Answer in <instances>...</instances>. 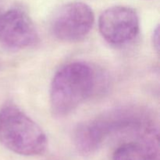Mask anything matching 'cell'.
Returning <instances> with one entry per match:
<instances>
[{
  "mask_svg": "<svg viewBox=\"0 0 160 160\" xmlns=\"http://www.w3.org/2000/svg\"><path fill=\"white\" fill-rule=\"evenodd\" d=\"M153 45H154L155 48L157 51L159 50V26L155 29L154 34H153Z\"/></svg>",
  "mask_w": 160,
  "mask_h": 160,
  "instance_id": "cell-8",
  "label": "cell"
},
{
  "mask_svg": "<svg viewBox=\"0 0 160 160\" xmlns=\"http://www.w3.org/2000/svg\"><path fill=\"white\" fill-rule=\"evenodd\" d=\"M159 146L155 134L146 133L143 142H132L119 147L113 153L112 160H158Z\"/></svg>",
  "mask_w": 160,
  "mask_h": 160,
  "instance_id": "cell-7",
  "label": "cell"
},
{
  "mask_svg": "<svg viewBox=\"0 0 160 160\" xmlns=\"http://www.w3.org/2000/svg\"><path fill=\"white\" fill-rule=\"evenodd\" d=\"M95 15L90 6L80 2L61 6L51 22L52 34L59 41L75 42L83 40L90 33Z\"/></svg>",
  "mask_w": 160,
  "mask_h": 160,
  "instance_id": "cell-3",
  "label": "cell"
},
{
  "mask_svg": "<svg viewBox=\"0 0 160 160\" xmlns=\"http://www.w3.org/2000/svg\"><path fill=\"white\" fill-rule=\"evenodd\" d=\"M121 127V122L93 120L81 123L73 131V140L78 152L88 156L101 146L105 137L116 128Z\"/></svg>",
  "mask_w": 160,
  "mask_h": 160,
  "instance_id": "cell-6",
  "label": "cell"
},
{
  "mask_svg": "<svg viewBox=\"0 0 160 160\" xmlns=\"http://www.w3.org/2000/svg\"><path fill=\"white\" fill-rule=\"evenodd\" d=\"M6 10V9H5V8H4L3 1H2V0H0V19H1L2 16V14L4 13V12Z\"/></svg>",
  "mask_w": 160,
  "mask_h": 160,
  "instance_id": "cell-9",
  "label": "cell"
},
{
  "mask_svg": "<svg viewBox=\"0 0 160 160\" xmlns=\"http://www.w3.org/2000/svg\"><path fill=\"white\" fill-rule=\"evenodd\" d=\"M0 143L17 154L38 156L45 152L47 138L32 119L9 105L0 110Z\"/></svg>",
  "mask_w": 160,
  "mask_h": 160,
  "instance_id": "cell-2",
  "label": "cell"
},
{
  "mask_svg": "<svg viewBox=\"0 0 160 160\" xmlns=\"http://www.w3.org/2000/svg\"><path fill=\"white\" fill-rule=\"evenodd\" d=\"M96 77L93 69L82 62H70L56 73L50 88V106L56 117L73 112L95 90Z\"/></svg>",
  "mask_w": 160,
  "mask_h": 160,
  "instance_id": "cell-1",
  "label": "cell"
},
{
  "mask_svg": "<svg viewBox=\"0 0 160 160\" xmlns=\"http://www.w3.org/2000/svg\"><path fill=\"white\" fill-rule=\"evenodd\" d=\"M98 28L103 38L111 45H127L134 40L138 34V15L134 9L128 6H112L101 14Z\"/></svg>",
  "mask_w": 160,
  "mask_h": 160,
  "instance_id": "cell-4",
  "label": "cell"
},
{
  "mask_svg": "<svg viewBox=\"0 0 160 160\" xmlns=\"http://www.w3.org/2000/svg\"><path fill=\"white\" fill-rule=\"evenodd\" d=\"M38 34L28 14L17 8L6 9L0 19V43L18 50L34 45Z\"/></svg>",
  "mask_w": 160,
  "mask_h": 160,
  "instance_id": "cell-5",
  "label": "cell"
}]
</instances>
